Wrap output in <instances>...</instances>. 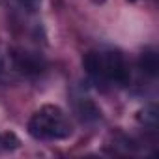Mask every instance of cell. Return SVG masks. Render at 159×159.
Listing matches in <instances>:
<instances>
[{
    "label": "cell",
    "instance_id": "1",
    "mask_svg": "<svg viewBox=\"0 0 159 159\" xmlns=\"http://www.w3.org/2000/svg\"><path fill=\"white\" fill-rule=\"evenodd\" d=\"M71 124L64 111L54 105H45L28 122V133L38 140H62L71 135Z\"/></svg>",
    "mask_w": 159,
    "mask_h": 159
},
{
    "label": "cell",
    "instance_id": "2",
    "mask_svg": "<svg viewBox=\"0 0 159 159\" xmlns=\"http://www.w3.org/2000/svg\"><path fill=\"white\" fill-rule=\"evenodd\" d=\"M103 54V71L109 83H114L118 86H125L129 83V69L125 66V60L120 51H107Z\"/></svg>",
    "mask_w": 159,
    "mask_h": 159
},
{
    "label": "cell",
    "instance_id": "3",
    "mask_svg": "<svg viewBox=\"0 0 159 159\" xmlns=\"http://www.w3.org/2000/svg\"><path fill=\"white\" fill-rule=\"evenodd\" d=\"M13 60L17 66L19 75H39L45 67V62L39 54L30 51H17L13 52Z\"/></svg>",
    "mask_w": 159,
    "mask_h": 159
},
{
    "label": "cell",
    "instance_id": "4",
    "mask_svg": "<svg viewBox=\"0 0 159 159\" xmlns=\"http://www.w3.org/2000/svg\"><path fill=\"white\" fill-rule=\"evenodd\" d=\"M83 64H84L86 73L94 79L98 84L103 86V84L109 83L107 77H105V71H103V54H101V52H98V51H88V52L84 54Z\"/></svg>",
    "mask_w": 159,
    "mask_h": 159
},
{
    "label": "cell",
    "instance_id": "5",
    "mask_svg": "<svg viewBox=\"0 0 159 159\" xmlns=\"http://www.w3.org/2000/svg\"><path fill=\"white\" fill-rule=\"evenodd\" d=\"M19 75L13 52H0V84H8L15 81V77Z\"/></svg>",
    "mask_w": 159,
    "mask_h": 159
},
{
    "label": "cell",
    "instance_id": "6",
    "mask_svg": "<svg viewBox=\"0 0 159 159\" xmlns=\"http://www.w3.org/2000/svg\"><path fill=\"white\" fill-rule=\"evenodd\" d=\"M139 64H140V69H142L144 73H148V75H152V77H155V75H157L159 60H157V52H155L153 49H146V51L140 54Z\"/></svg>",
    "mask_w": 159,
    "mask_h": 159
},
{
    "label": "cell",
    "instance_id": "7",
    "mask_svg": "<svg viewBox=\"0 0 159 159\" xmlns=\"http://www.w3.org/2000/svg\"><path fill=\"white\" fill-rule=\"evenodd\" d=\"M77 111H79V116H81L83 120H86V122H90V120H99V116H101L99 109H98L92 101H88V99H83L81 103H79Z\"/></svg>",
    "mask_w": 159,
    "mask_h": 159
},
{
    "label": "cell",
    "instance_id": "8",
    "mask_svg": "<svg viewBox=\"0 0 159 159\" xmlns=\"http://www.w3.org/2000/svg\"><path fill=\"white\" fill-rule=\"evenodd\" d=\"M139 122L148 125V127H155L157 125V109L153 105L150 107H144V111L139 112Z\"/></svg>",
    "mask_w": 159,
    "mask_h": 159
},
{
    "label": "cell",
    "instance_id": "9",
    "mask_svg": "<svg viewBox=\"0 0 159 159\" xmlns=\"http://www.w3.org/2000/svg\"><path fill=\"white\" fill-rule=\"evenodd\" d=\"M0 146H2L4 150H15L19 146V139L13 133H4L2 137H0Z\"/></svg>",
    "mask_w": 159,
    "mask_h": 159
},
{
    "label": "cell",
    "instance_id": "10",
    "mask_svg": "<svg viewBox=\"0 0 159 159\" xmlns=\"http://www.w3.org/2000/svg\"><path fill=\"white\" fill-rule=\"evenodd\" d=\"M21 4H23L25 8H28L30 11H34V10L41 4V0H21Z\"/></svg>",
    "mask_w": 159,
    "mask_h": 159
},
{
    "label": "cell",
    "instance_id": "11",
    "mask_svg": "<svg viewBox=\"0 0 159 159\" xmlns=\"http://www.w3.org/2000/svg\"><path fill=\"white\" fill-rule=\"evenodd\" d=\"M92 2H94V4H103L105 0H92Z\"/></svg>",
    "mask_w": 159,
    "mask_h": 159
},
{
    "label": "cell",
    "instance_id": "12",
    "mask_svg": "<svg viewBox=\"0 0 159 159\" xmlns=\"http://www.w3.org/2000/svg\"><path fill=\"white\" fill-rule=\"evenodd\" d=\"M129 2H137V0H129Z\"/></svg>",
    "mask_w": 159,
    "mask_h": 159
}]
</instances>
